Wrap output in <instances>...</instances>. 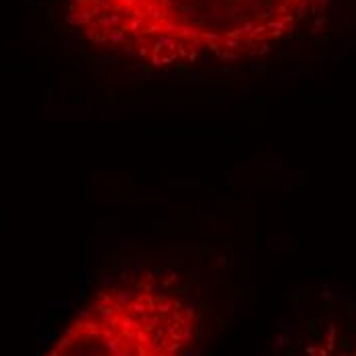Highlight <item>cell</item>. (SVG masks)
<instances>
[{"label":"cell","instance_id":"cell-1","mask_svg":"<svg viewBox=\"0 0 356 356\" xmlns=\"http://www.w3.org/2000/svg\"><path fill=\"white\" fill-rule=\"evenodd\" d=\"M320 0H66L88 45L154 70L260 58L305 25Z\"/></svg>","mask_w":356,"mask_h":356},{"label":"cell","instance_id":"cell-2","mask_svg":"<svg viewBox=\"0 0 356 356\" xmlns=\"http://www.w3.org/2000/svg\"><path fill=\"white\" fill-rule=\"evenodd\" d=\"M201 323L177 275L142 268L101 286L43 356H191Z\"/></svg>","mask_w":356,"mask_h":356},{"label":"cell","instance_id":"cell-3","mask_svg":"<svg viewBox=\"0 0 356 356\" xmlns=\"http://www.w3.org/2000/svg\"><path fill=\"white\" fill-rule=\"evenodd\" d=\"M297 356H356V348H346L336 338L325 336L318 342L307 344Z\"/></svg>","mask_w":356,"mask_h":356}]
</instances>
